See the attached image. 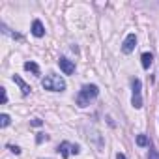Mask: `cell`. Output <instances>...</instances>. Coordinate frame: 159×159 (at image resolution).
Instances as JSON below:
<instances>
[{
	"mask_svg": "<svg viewBox=\"0 0 159 159\" xmlns=\"http://www.w3.org/2000/svg\"><path fill=\"white\" fill-rule=\"evenodd\" d=\"M98 94H99V90H98L96 84H84L81 90H79V94H77V105H79V107L90 105V101L96 99Z\"/></svg>",
	"mask_w": 159,
	"mask_h": 159,
	"instance_id": "cell-1",
	"label": "cell"
},
{
	"mask_svg": "<svg viewBox=\"0 0 159 159\" xmlns=\"http://www.w3.org/2000/svg\"><path fill=\"white\" fill-rule=\"evenodd\" d=\"M41 86L45 90H49V92H64L66 90V81H64L60 75L51 73V75H47L43 81H41Z\"/></svg>",
	"mask_w": 159,
	"mask_h": 159,
	"instance_id": "cell-2",
	"label": "cell"
},
{
	"mask_svg": "<svg viewBox=\"0 0 159 159\" xmlns=\"http://www.w3.org/2000/svg\"><path fill=\"white\" fill-rule=\"evenodd\" d=\"M133 96H131V105L135 107V109H140L142 107V96H140V88H142V84H140V81L139 79H133Z\"/></svg>",
	"mask_w": 159,
	"mask_h": 159,
	"instance_id": "cell-3",
	"label": "cell"
},
{
	"mask_svg": "<svg viewBox=\"0 0 159 159\" xmlns=\"http://www.w3.org/2000/svg\"><path fill=\"white\" fill-rule=\"evenodd\" d=\"M135 45H137V36L135 34H127V38L124 39V45H122V51L125 52V54H129L133 49H135Z\"/></svg>",
	"mask_w": 159,
	"mask_h": 159,
	"instance_id": "cell-4",
	"label": "cell"
},
{
	"mask_svg": "<svg viewBox=\"0 0 159 159\" xmlns=\"http://www.w3.org/2000/svg\"><path fill=\"white\" fill-rule=\"evenodd\" d=\"M11 81H13V83H15V84H17V86L21 88L23 96H28V94L32 92V86H30V84H26V83L23 81V79L19 77V75H13V77H11Z\"/></svg>",
	"mask_w": 159,
	"mask_h": 159,
	"instance_id": "cell-5",
	"label": "cell"
},
{
	"mask_svg": "<svg viewBox=\"0 0 159 159\" xmlns=\"http://www.w3.org/2000/svg\"><path fill=\"white\" fill-rule=\"evenodd\" d=\"M58 66H60V69H62V71H64L66 75H71V73L75 71V64H73L71 60L64 58V56H62V58L58 60Z\"/></svg>",
	"mask_w": 159,
	"mask_h": 159,
	"instance_id": "cell-6",
	"label": "cell"
},
{
	"mask_svg": "<svg viewBox=\"0 0 159 159\" xmlns=\"http://www.w3.org/2000/svg\"><path fill=\"white\" fill-rule=\"evenodd\" d=\"M32 34L36 36V38H43L45 36V28H43V25H41V21H34L32 23Z\"/></svg>",
	"mask_w": 159,
	"mask_h": 159,
	"instance_id": "cell-7",
	"label": "cell"
},
{
	"mask_svg": "<svg viewBox=\"0 0 159 159\" xmlns=\"http://www.w3.org/2000/svg\"><path fill=\"white\" fill-rule=\"evenodd\" d=\"M140 64H142L144 69H150L152 64H153V56H152V52H144V54L140 56Z\"/></svg>",
	"mask_w": 159,
	"mask_h": 159,
	"instance_id": "cell-8",
	"label": "cell"
},
{
	"mask_svg": "<svg viewBox=\"0 0 159 159\" xmlns=\"http://www.w3.org/2000/svg\"><path fill=\"white\" fill-rule=\"evenodd\" d=\"M69 152H71V144H69V142H62V144L58 146V153H60L64 159H67Z\"/></svg>",
	"mask_w": 159,
	"mask_h": 159,
	"instance_id": "cell-9",
	"label": "cell"
},
{
	"mask_svg": "<svg viewBox=\"0 0 159 159\" xmlns=\"http://www.w3.org/2000/svg\"><path fill=\"white\" fill-rule=\"evenodd\" d=\"M25 69L26 71H32L34 75H39V67H38L36 62H25Z\"/></svg>",
	"mask_w": 159,
	"mask_h": 159,
	"instance_id": "cell-10",
	"label": "cell"
},
{
	"mask_svg": "<svg viewBox=\"0 0 159 159\" xmlns=\"http://www.w3.org/2000/svg\"><path fill=\"white\" fill-rule=\"evenodd\" d=\"M10 122H11L10 114H0V127H8Z\"/></svg>",
	"mask_w": 159,
	"mask_h": 159,
	"instance_id": "cell-11",
	"label": "cell"
},
{
	"mask_svg": "<svg viewBox=\"0 0 159 159\" xmlns=\"http://www.w3.org/2000/svg\"><path fill=\"white\" fill-rule=\"evenodd\" d=\"M137 144L139 146H148V137L146 135H139L137 137Z\"/></svg>",
	"mask_w": 159,
	"mask_h": 159,
	"instance_id": "cell-12",
	"label": "cell"
},
{
	"mask_svg": "<svg viewBox=\"0 0 159 159\" xmlns=\"http://www.w3.org/2000/svg\"><path fill=\"white\" fill-rule=\"evenodd\" d=\"M47 139H49L47 135H43V133H38V137H36V142H38V144H41V142H43V140H47Z\"/></svg>",
	"mask_w": 159,
	"mask_h": 159,
	"instance_id": "cell-13",
	"label": "cell"
},
{
	"mask_svg": "<svg viewBox=\"0 0 159 159\" xmlns=\"http://www.w3.org/2000/svg\"><path fill=\"white\" fill-rule=\"evenodd\" d=\"M148 159H159V153H157L155 150H150V153H148Z\"/></svg>",
	"mask_w": 159,
	"mask_h": 159,
	"instance_id": "cell-14",
	"label": "cell"
},
{
	"mask_svg": "<svg viewBox=\"0 0 159 159\" xmlns=\"http://www.w3.org/2000/svg\"><path fill=\"white\" fill-rule=\"evenodd\" d=\"M0 92H2V103H6V101H8V92H6V88H0Z\"/></svg>",
	"mask_w": 159,
	"mask_h": 159,
	"instance_id": "cell-15",
	"label": "cell"
},
{
	"mask_svg": "<svg viewBox=\"0 0 159 159\" xmlns=\"http://www.w3.org/2000/svg\"><path fill=\"white\" fill-rule=\"evenodd\" d=\"M79 152H81V148H79V144H71V153H79Z\"/></svg>",
	"mask_w": 159,
	"mask_h": 159,
	"instance_id": "cell-16",
	"label": "cell"
},
{
	"mask_svg": "<svg viewBox=\"0 0 159 159\" xmlns=\"http://www.w3.org/2000/svg\"><path fill=\"white\" fill-rule=\"evenodd\" d=\"M30 124H32V125H34V127H39V125H41V124H43V122H41V120H39V118H34V120H32V122H30Z\"/></svg>",
	"mask_w": 159,
	"mask_h": 159,
	"instance_id": "cell-17",
	"label": "cell"
},
{
	"mask_svg": "<svg viewBox=\"0 0 159 159\" xmlns=\"http://www.w3.org/2000/svg\"><path fill=\"white\" fill-rule=\"evenodd\" d=\"M10 150H11L15 155H19V153H21V148H19V146H10Z\"/></svg>",
	"mask_w": 159,
	"mask_h": 159,
	"instance_id": "cell-18",
	"label": "cell"
},
{
	"mask_svg": "<svg viewBox=\"0 0 159 159\" xmlns=\"http://www.w3.org/2000/svg\"><path fill=\"white\" fill-rule=\"evenodd\" d=\"M116 159H127V157H125L124 153H118V155H116Z\"/></svg>",
	"mask_w": 159,
	"mask_h": 159,
	"instance_id": "cell-19",
	"label": "cell"
}]
</instances>
